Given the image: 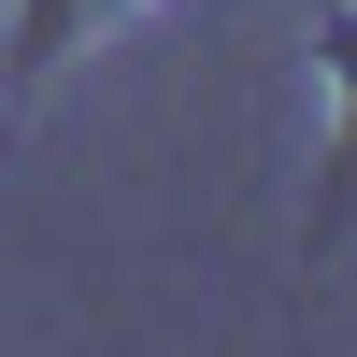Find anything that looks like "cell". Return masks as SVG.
I'll use <instances>...</instances> for the list:
<instances>
[{
	"instance_id": "1",
	"label": "cell",
	"mask_w": 357,
	"mask_h": 357,
	"mask_svg": "<svg viewBox=\"0 0 357 357\" xmlns=\"http://www.w3.org/2000/svg\"><path fill=\"white\" fill-rule=\"evenodd\" d=\"M100 15H114V0H29V43H15V57H29V72H43V57L72 43V29H100Z\"/></svg>"
}]
</instances>
